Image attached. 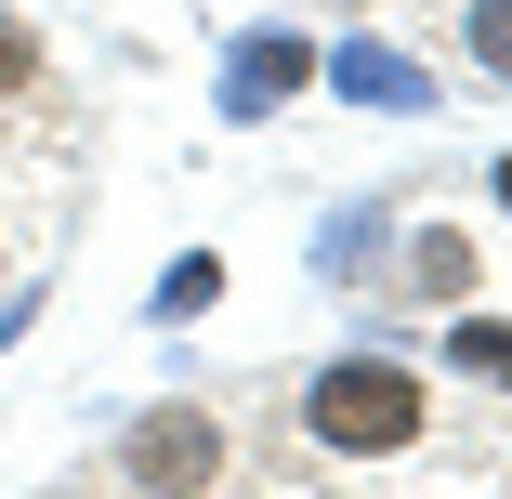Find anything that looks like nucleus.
Here are the masks:
<instances>
[{
    "label": "nucleus",
    "instance_id": "6e6552de",
    "mask_svg": "<svg viewBox=\"0 0 512 499\" xmlns=\"http://www.w3.org/2000/svg\"><path fill=\"white\" fill-rule=\"evenodd\" d=\"M197 303H224V263H211V250H197V263H171V276H158V316H197Z\"/></svg>",
    "mask_w": 512,
    "mask_h": 499
},
{
    "label": "nucleus",
    "instance_id": "f257e3e1",
    "mask_svg": "<svg viewBox=\"0 0 512 499\" xmlns=\"http://www.w3.org/2000/svg\"><path fill=\"white\" fill-rule=\"evenodd\" d=\"M302 434L329 460H407L421 447V381H407V355H342L316 394H302Z\"/></svg>",
    "mask_w": 512,
    "mask_h": 499
},
{
    "label": "nucleus",
    "instance_id": "20e7f679",
    "mask_svg": "<svg viewBox=\"0 0 512 499\" xmlns=\"http://www.w3.org/2000/svg\"><path fill=\"white\" fill-rule=\"evenodd\" d=\"M342 92H368V106H407V119L434 106V79H421V66H394V53H342Z\"/></svg>",
    "mask_w": 512,
    "mask_h": 499
},
{
    "label": "nucleus",
    "instance_id": "1a4fd4ad",
    "mask_svg": "<svg viewBox=\"0 0 512 499\" xmlns=\"http://www.w3.org/2000/svg\"><path fill=\"white\" fill-rule=\"evenodd\" d=\"M40 79V40H27V14H0V92H27Z\"/></svg>",
    "mask_w": 512,
    "mask_h": 499
},
{
    "label": "nucleus",
    "instance_id": "0eeeda50",
    "mask_svg": "<svg viewBox=\"0 0 512 499\" xmlns=\"http://www.w3.org/2000/svg\"><path fill=\"white\" fill-rule=\"evenodd\" d=\"M460 40H473V66H486V79H512V0H473Z\"/></svg>",
    "mask_w": 512,
    "mask_h": 499
},
{
    "label": "nucleus",
    "instance_id": "7ed1b4c3",
    "mask_svg": "<svg viewBox=\"0 0 512 499\" xmlns=\"http://www.w3.org/2000/svg\"><path fill=\"white\" fill-rule=\"evenodd\" d=\"M289 79H302V40H289V27H250V40H237V66H224V119H263Z\"/></svg>",
    "mask_w": 512,
    "mask_h": 499
},
{
    "label": "nucleus",
    "instance_id": "423d86ee",
    "mask_svg": "<svg viewBox=\"0 0 512 499\" xmlns=\"http://www.w3.org/2000/svg\"><path fill=\"white\" fill-rule=\"evenodd\" d=\"M447 355H460L473 381H499V394H512V329H499V316H460V342H447Z\"/></svg>",
    "mask_w": 512,
    "mask_h": 499
},
{
    "label": "nucleus",
    "instance_id": "9d476101",
    "mask_svg": "<svg viewBox=\"0 0 512 499\" xmlns=\"http://www.w3.org/2000/svg\"><path fill=\"white\" fill-rule=\"evenodd\" d=\"M499 211H512V158H499Z\"/></svg>",
    "mask_w": 512,
    "mask_h": 499
},
{
    "label": "nucleus",
    "instance_id": "f03ea898",
    "mask_svg": "<svg viewBox=\"0 0 512 499\" xmlns=\"http://www.w3.org/2000/svg\"><path fill=\"white\" fill-rule=\"evenodd\" d=\"M119 460H132L145 499H197V486L224 473V421H211V408H145V421L119 434Z\"/></svg>",
    "mask_w": 512,
    "mask_h": 499
},
{
    "label": "nucleus",
    "instance_id": "39448f33",
    "mask_svg": "<svg viewBox=\"0 0 512 499\" xmlns=\"http://www.w3.org/2000/svg\"><path fill=\"white\" fill-rule=\"evenodd\" d=\"M407 276H421L434 303H460V289H473V237H447V224H421V250H407Z\"/></svg>",
    "mask_w": 512,
    "mask_h": 499
}]
</instances>
